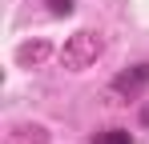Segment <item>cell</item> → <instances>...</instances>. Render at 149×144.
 <instances>
[{"mask_svg": "<svg viewBox=\"0 0 149 144\" xmlns=\"http://www.w3.org/2000/svg\"><path fill=\"white\" fill-rule=\"evenodd\" d=\"M101 52H105V36L93 32V28H81V32H73V36L65 40V48H61V68L65 72H85V68L97 64Z\"/></svg>", "mask_w": 149, "mask_h": 144, "instance_id": "cell-1", "label": "cell"}, {"mask_svg": "<svg viewBox=\"0 0 149 144\" xmlns=\"http://www.w3.org/2000/svg\"><path fill=\"white\" fill-rule=\"evenodd\" d=\"M149 88V60H141V64H133V68H125L113 76V84H109V92L121 96V100H133V96H141Z\"/></svg>", "mask_w": 149, "mask_h": 144, "instance_id": "cell-2", "label": "cell"}, {"mask_svg": "<svg viewBox=\"0 0 149 144\" xmlns=\"http://www.w3.org/2000/svg\"><path fill=\"white\" fill-rule=\"evenodd\" d=\"M8 144H49V132L40 124H20L8 132Z\"/></svg>", "mask_w": 149, "mask_h": 144, "instance_id": "cell-3", "label": "cell"}, {"mask_svg": "<svg viewBox=\"0 0 149 144\" xmlns=\"http://www.w3.org/2000/svg\"><path fill=\"white\" fill-rule=\"evenodd\" d=\"M49 52H52V48L45 44V40H32V44H20V48H16V60H20V64H40Z\"/></svg>", "mask_w": 149, "mask_h": 144, "instance_id": "cell-4", "label": "cell"}, {"mask_svg": "<svg viewBox=\"0 0 149 144\" xmlns=\"http://www.w3.org/2000/svg\"><path fill=\"white\" fill-rule=\"evenodd\" d=\"M93 144H133V136H129V128H105L93 136Z\"/></svg>", "mask_w": 149, "mask_h": 144, "instance_id": "cell-5", "label": "cell"}, {"mask_svg": "<svg viewBox=\"0 0 149 144\" xmlns=\"http://www.w3.org/2000/svg\"><path fill=\"white\" fill-rule=\"evenodd\" d=\"M45 4H49L52 16H73V8H77L73 0H45Z\"/></svg>", "mask_w": 149, "mask_h": 144, "instance_id": "cell-6", "label": "cell"}, {"mask_svg": "<svg viewBox=\"0 0 149 144\" xmlns=\"http://www.w3.org/2000/svg\"><path fill=\"white\" fill-rule=\"evenodd\" d=\"M141 124H145V128H149V104H145V108H141Z\"/></svg>", "mask_w": 149, "mask_h": 144, "instance_id": "cell-7", "label": "cell"}]
</instances>
